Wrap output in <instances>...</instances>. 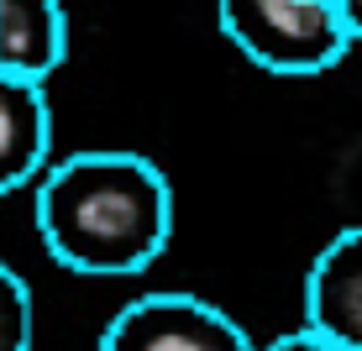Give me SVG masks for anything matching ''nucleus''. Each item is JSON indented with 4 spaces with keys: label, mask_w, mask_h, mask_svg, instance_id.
Returning a JSON list of instances; mask_svg holds the SVG:
<instances>
[{
    "label": "nucleus",
    "mask_w": 362,
    "mask_h": 351,
    "mask_svg": "<svg viewBox=\"0 0 362 351\" xmlns=\"http://www.w3.org/2000/svg\"><path fill=\"white\" fill-rule=\"evenodd\" d=\"M37 236L79 278H132L168 252L173 189L142 153H74L37 179Z\"/></svg>",
    "instance_id": "f257e3e1"
},
{
    "label": "nucleus",
    "mask_w": 362,
    "mask_h": 351,
    "mask_svg": "<svg viewBox=\"0 0 362 351\" xmlns=\"http://www.w3.org/2000/svg\"><path fill=\"white\" fill-rule=\"evenodd\" d=\"M216 21L247 64L279 79L326 73L352 47L336 0H216Z\"/></svg>",
    "instance_id": "f03ea898"
},
{
    "label": "nucleus",
    "mask_w": 362,
    "mask_h": 351,
    "mask_svg": "<svg viewBox=\"0 0 362 351\" xmlns=\"http://www.w3.org/2000/svg\"><path fill=\"white\" fill-rule=\"evenodd\" d=\"M95 351H257L221 304L184 288L142 294L105 320Z\"/></svg>",
    "instance_id": "7ed1b4c3"
},
{
    "label": "nucleus",
    "mask_w": 362,
    "mask_h": 351,
    "mask_svg": "<svg viewBox=\"0 0 362 351\" xmlns=\"http://www.w3.org/2000/svg\"><path fill=\"white\" fill-rule=\"evenodd\" d=\"M305 325L362 351V220L336 231L305 273Z\"/></svg>",
    "instance_id": "20e7f679"
},
{
    "label": "nucleus",
    "mask_w": 362,
    "mask_h": 351,
    "mask_svg": "<svg viewBox=\"0 0 362 351\" xmlns=\"http://www.w3.org/2000/svg\"><path fill=\"white\" fill-rule=\"evenodd\" d=\"M53 153V110L42 79L0 69V194L32 189Z\"/></svg>",
    "instance_id": "39448f33"
},
{
    "label": "nucleus",
    "mask_w": 362,
    "mask_h": 351,
    "mask_svg": "<svg viewBox=\"0 0 362 351\" xmlns=\"http://www.w3.org/2000/svg\"><path fill=\"white\" fill-rule=\"evenodd\" d=\"M69 58L64 0H0V69L42 79Z\"/></svg>",
    "instance_id": "423d86ee"
},
{
    "label": "nucleus",
    "mask_w": 362,
    "mask_h": 351,
    "mask_svg": "<svg viewBox=\"0 0 362 351\" xmlns=\"http://www.w3.org/2000/svg\"><path fill=\"white\" fill-rule=\"evenodd\" d=\"M37 315H32V288L21 273L0 257V351H32Z\"/></svg>",
    "instance_id": "0eeeda50"
},
{
    "label": "nucleus",
    "mask_w": 362,
    "mask_h": 351,
    "mask_svg": "<svg viewBox=\"0 0 362 351\" xmlns=\"http://www.w3.org/2000/svg\"><path fill=\"white\" fill-rule=\"evenodd\" d=\"M257 351H346V346L331 341V335L315 331V325H299V331L279 335V341H268V346H257Z\"/></svg>",
    "instance_id": "6e6552de"
},
{
    "label": "nucleus",
    "mask_w": 362,
    "mask_h": 351,
    "mask_svg": "<svg viewBox=\"0 0 362 351\" xmlns=\"http://www.w3.org/2000/svg\"><path fill=\"white\" fill-rule=\"evenodd\" d=\"M346 16V32H352V42H362V0H336Z\"/></svg>",
    "instance_id": "1a4fd4ad"
}]
</instances>
